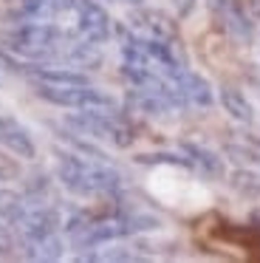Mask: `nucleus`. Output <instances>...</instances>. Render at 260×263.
I'll use <instances>...</instances> for the list:
<instances>
[{
    "label": "nucleus",
    "instance_id": "obj_1",
    "mask_svg": "<svg viewBox=\"0 0 260 263\" xmlns=\"http://www.w3.org/2000/svg\"><path fill=\"white\" fill-rule=\"evenodd\" d=\"M147 193L161 206L178 212V215H201L212 206V190L198 181L192 173L181 170L175 164L153 167L147 176Z\"/></svg>",
    "mask_w": 260,
    "mask_h": 263
}]
</instances>
